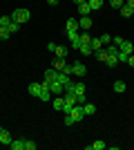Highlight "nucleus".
I'll list each match as a JSON object with an SVG mask.
<instances>
[{
	"instance_id": "obj_1",
	"label": "nucleus",
	"mask_w": 134,
	"mask_h": 150,
	"mask_svg": "<svg viewBox=\"0 0 134 150\" xmlns=\"http://www.w3.org/2000/svg\"><path fill=\"white\" fill-rule=\"evenodd\" d=\"M29 18H32V11H29V9H16L13 16H11V20H13V23H18V25L27 23Z\"/></svg>"
},
{
	"instance_id": "obj_2",
	"label": "nucleus",
	"mask_w": 134,
	"mask_h": 150,
	"mask_svg": "<svg viewBox=\"0 0 134 150\" xmlns=\"http://www.w3.org/2000/svg\"><path fill=\"white\" fill-rule=\"evenodd\" d=\"M69 114H72V119L76 121V123H81V121H83V119H85V112H83V105H78V103H76V105H74V108H72V110H69Z\"/></svg>"
},
{
	"instance_id": "obj_3",
	"label": "nucleus",
	"mask_w": 134,
	"mask_h": 150,
	"mask_svg": "<svg viewBox=\"0 0 134 150\" xmlns=\"http://www.w3.org/2000/svg\"><path fill=\"white\" fill-rule=\"evenodd\" d=\"M63 99H65V110H63V112H69L72 108L76 105V94H74V92H65Z\"/></svg>"
},
{
	"instance_id": "obj_4",
	"label": "nucleus",
	"mask_w": 134,
	"mask_h": 150,
	"mask_svg": "<svg viewBox=\"0 0 134 150\" xmlns=\"http://www.w3.org/2000/svg\"><path fill=\"white\" fill-rule=\"evenodd\" d=\"M92 25H94V23H92L89 16H81V18H78V27H81V31H89Z\"/></svg>"
},
{
	"instance_id": "obj_5",
	"label": "nucleus",
	"mask_w": 134,
	"mask_h": 150,
	"mask_svg": "<svg viewBox=\"0 0 134 150\" xmlns=\"http://www.w3.org/2000/svg\"><path fill=\"white\" fill-rule=\"evenodd\" d=\"M78 34H81V31H67V38H69V43H72L74 50L81 47V38H78Z\"/></svg>"
},
{
	"instance_id": "obj_6",
	"label": "nucleus",
	"mask_w": 134,
	"mask_h": 150,
	"mask_svg": "<svg viewBox=\"0 0 134 150\" xmlns=\"http://www.w3.org/2000/svg\"><path fill=\"white\" fill-rule=\"evenodd\" d=\"M72 69H74L72 74H76V76H85L87 74V67H85L83 63H72Z\"/></svg>"
},
{
	"instance_id": "obj_7",
	"label": "nucleus",
	"mask_w": 134,
	"mask_h": 150,
	"mask_svg": "<svg viewBox=\"0 0 134 150\" xmlns=\"http://www.w3.org/2000/svg\"><path fill=\"white\" fill-rule=\"evenodd\" d=\"M65 31H81L76 18H67V25H65Z\"/></svg>"
},
{
	"instance_id": "obj_8",
	"label": "nucleus",
	"mask_w": 134,
	"mask_h": 150,
	"mask_svg": "<svg viewBox=\"0 0 134 150\" xmlns=\"http://www.w3.org/2000/svg\"><path fill=\"white\" fill-rule=\"evenodd\" d=\"M13 139H11V132L9 130H5V128H2V132H0V144H5V146H9L11 144Z\"/></svg>"
},
{
	"instance_id": "obj_9",
	"label": "nucleus",
	"mask_w": 134,
	"mask_h": 150,
	"mask_svg": "<svg viewBox=\"0 0 134 150\" xmlns=\"http://www.w3.org/2000/svg\"><path fill=\"white\" fill-rule=\"evenodd\" d=\"M49 90H51V94H56V96L65 92V88H63V85H60L58 81H51V83H49Z\"/></svg>"
},
{
	"instance_id": "obj_10",
	"label": "nucleus",
	"mask_w": 134,
	"mask_h": 150,
	"mask_svg": "<svg viewBox=\"0 0 134 150\" xmlns=\"http://www.w3.org/2000/svg\"><path fill=\"white\" fill-rule=\"evenodd\" d=\"M51 67H54V69H58V72H63V69L67 67V61H65V58H54Z\"/></svg>"
},
{
	"instance_id": "obj_11",
	"label": "nucleus",
	"mask_w": 134,
	"mask_h": 150,
	"mask_svg": "<svg viewBox=\"0 0 134 150\" xmlns=\"http://www.w3.org/2000/svg\"><path fill=\"white\" fill-rule=\"evenodd\" d=\"M51 108H54V110H65V99L60 96V94H58L56 99L51 101Z\"/></svg>"
},
{
	"instance_id": "obj_12",
	"label": "nucleus",
	"mask_w": 134,
	"mask_h": 150,
	"mask_svg": "<svg viewBox=\"0 0 134 150\" xmlns=\"http://www.w3.org/2000/svg\"><path fill=\"white\" fill-rule=\"evenodd\" d=\"M83 112H85V117H92V114H96V105L85 101V103H83Z\"/></svg>"
},
{
	"instance_id": "obj_13",
	"label": "nucleus",
	"mask_w": 134,
	"mask_h": 150,
	"mask_svg": "<svg viewBox=\"0 0 134 150\" xmlns=\"http://www.w3.org/2000/svg\"><path fill=\"white\" fill-rule=\"evenodd\" d=\"M11 150H25V139H13L11 144H9Z\"/></svg>"
},
{
	"instance_id": "obj_14",
	"label": "nucleus",
	"mask_w": 134,
	"mask_h": 150,
	"mask_svg": "<svg viewBox=\"0 0 134 150\" xmlns=\"http://www.w3.org/2000/svg\"><path fill=\"white\" fill-rule=\"evenodd\" d=\"M119 50H121V52H125V54H134V45L130 43V40H123Z\"/></svg>"
},
{
	"instance_id": "obj_15",
	"label": "nucleus",
	"mask_w": 134,
	"mask_h": 150,
	"mask_svg": "<svg viewBox=\"0 0 134 150\" xmlns=\"http://www.w3.org/2000/svg\"><path fill=\"white\" fill-rule=\"evenodd\" d=\"M56 79H58V69H54V67H51V69H47V72H45V81H56Z\"/></svg>"
},
{
	"instance_id": "obj_16",
	"label": "nucleus",
	"mask_w": 134,
	"mask_h": 150,
	"mask_svg": "<svg viewBox=\"0 0 134 150\" xmlns=\"http://www.w3.org/2000/svg\"><path fill=\"white\" fill-rule=\"evenodd\" d=\"M78 13H81V16H89V13H92V7H89V2L78 5Z\"/></svg>"
},
{
	"instance_id": "obj_17",
	"label": "nucleus",
	"mask_w": 134,
	"mask_h": 150,
	"mask_svg": "<svg viewBox=\"0 0 134 150\" xmlns=\"http://www.w3.org/2000/svg\"><path fill=\"white\" fill-rule=\"evenodd\" d=\"M89 47H92V50H101V47H103V43H101V38H98V36H92V40H89Z\"/></svg>"
},
{
	"instance_id": "obj_18",
	"label": "nucleus",
	"mask_w": 134,
	"mask_h": 150,
	"mask_svg": "<svg viewBox=\"0 0 134 150\" xmlns=\"http://www.w3.org/2000/svg\"><path fill=\"white\" fill-rule=\"evenodd\" d=\"M94 56H96V61L105 63V58H107V52H105V47H101V50H96V52H94Z\"/></svg>"
},
{
	"instance_id": "obj_19",
	"label": "nucleus",
	"mask_w": 134,
	"mask_h": 150,
	"mask_svg": "<svg viewBox=\"0 0 134 150\" xmlns=\"http://www.w3.org/2000/svg\"><path fill=\"white\" fill-rule=\"evenodd\" d=\"M54 56H56V58H65V56H67V50H65L63 45H56V50H54Z\"/></svg>"
},
{
	"instance_id": "obj_20",
	"label": "nucleus",
	"mask_w": 134,
	"mask_h": 150,
	"mask_svg": "<svg viewBox=\"0 0 134 150\" xmlns=\"http://www.w3.org/2000/svg\"><path fill=\"white\" fill-rule=\"evenodd\" d=\"M29 94L38 99V94H40V83H29Z\"/></svg>"
},
{
	"instance_id": "obj_21",
	"label": "nucleus",
	"mask_w": 134,
	"mask_h": 150,
	"mask_svg": "<svg viewBox=\"0 0 134 150\" xmlns=\"http://www.w3.org/2000/svg\"><path fill=\"white\" fill-rule=\"evenodd\" d=\"M105 65L114 69L116 65H119V58H116V56H112V54H107V58H105Z\"/></svg>"
},
{
	"instance_id": "obj_22",
	"label": "nucleus",
	"mask_w": 134,
	"mask_h": 150,
	"mask_svg": "<svg viewBox=\"0 0 134 150\" xmlns=\"http://www.w3.org/2000/svg\"><path fill=\"white\" fill-rule=\"evenodd\" d=\"M112 88H114V92L123 94V92H125V90H128V85H125V83H123V81H114V85H112Z\"/></svg>"
},
{
	"instance_id": "obj_23",
	"label": "nucleus",
	"mask_w": 134,
	"mask_h": 150,
	"mask_svg": "<svg viewBox=\"0 0 134 150\" xmlns=\"http://www.w3.org/2000/svg\"><path fill=\"white\" fill-rule=\"evenodd\" d=\"M107 148V144H103L101 139H96L94 144H89V150H105Z\"/></svg>"
},
{
	"instance_id": "obj_24",
	"label": "nucleus",
	"mask_w": 134,
	"mask_h": 150,
	"mask_svg": "<svg viewBox=\"0 0 134 150\" xmlns=\"http://www.w3.org/2000/svg\"><path fill=\"white\" fill-rule=\"evenodd\" d=\"M74 94H76V96H85V85L83 83H74Z\"/></svg>"
},
{
	"instance_id": "obj_25",
	"label": "nucleus",
	"mask_w": 134,
	"mask_h": 150,
	"mask_svg": "<svg viewBox=\"0 0 134 150\" xmlns=\"http://www.w3.org/2000/svg\"><path fill=\"white\" fill-rule=\"evenodd\" d=\"M78 38H81V45H89V40H92V36H89L87 31H81V34H78Z\"/></svg>"
},
{
	"instance_id": "obj_26",
	"label": "nucleus",
	"mask_w": 134,
	"mask_h": 150,
	"mask_svg": "<svg viewBox=\"0 0 134 150\" xmlns=\"http://www.w3.org/2000/svg\"><path fill=\"white\" fill-rule=\"evenodd\" d=\"M87 2H89V7H92V11H98L101 5H103V0H87Z\"/></svg>"
},
{
	"instance_id": "obj_27",
	"label": "nucleus",
	"mask_w": 134,
	"mask_h": 150,
	"mask_svg": "<svg viewBox=\"0 0 134 150\" xmlns=\"http://www.w3.org/2000/svg\"><path fill=\"white\" fill-rule=\"evenodd\" d=\"M121 16H125V18H132V7L123 5V7H121Z\"/></svg>"
},
{
	"instance_id": "obj_28",
	"label": "nucleus",
	"mask_w": 134,
	"mask_h": 150,
	"mask_svg": "<svg viewBox=\"0 0 134 150\" xmlns=\"http://www.w3.org/2000/svg\"><path fill=\"white\" fill-rule=\"evenodd\" d=\"M78 52H81V54H85V56H89V54H94V50H92L89 45H81V47H78Z\"/></svg>"
},
{
	"instance_id": "obj_29",
	"label": "nucleus",
	"mask_w": 134,
	"mask_h": 150,
	"mask_svg": "<svg viewBox=\"0 0 134 150\" xmlns=\"http://www.w3.org/2000/svg\"><path fill=\"white\" fill-rule=\"evenodd\" d=\"M7 29H9V34H11V36H13V34H16V31L20 29V25H18V23H13V20H11V23L7 25Z\"/></svg>"
},
{
	"instance_id": "obj_30",
	"label": "nucleus",
	"mask_w": 134,
	"mask_h": 150,
	"mask_svg": "<svg viewBox=\"0 0 134 150\" xmlns=\"http://www.w3.org/2000/svg\"><path fill=\"white\" fill-rule=\"evenodd\" d=\"M98 38H101L103 47H105V45H109V43H112V36H109V34H101V36H98Z\"/></svg>"
},
{
	"instance_id": "obj_31",
	"label": "nucleus",
	"mask_w": 134,
	"mask_h": 150,
	"mask_svg": "<svg viewBox=\"0 0 134 150\" xmlns=\"http://www.w3.org/2000/svg\"><path fill=\"white\" fill-rule=\"evenodd\" d=\"M38 148V144H34L32 139H25V150H36Z\"/></svg>"
},
{
	"instance_id": "obj_32",
	"label": "nucleus",
	"mask_w": 134,
	"mask_h": 150,
	"mask_svg": "<svg viewBox=\"0 0 134 150\" xmlns=\"http://www.w3.org/2000/svg\"><path fill=\"white\" fill-rule=\"evenodd\" d=\"M128 56H130V54H125V52H121V50H119V54H116L119 63H128Z\"/></svg>"
},
{
	"instance_id": "obj_33",
	"label": "nucleus",
	"mask_w": 134,
	"mask_h": 150,
	"mask_svg": "<svg viewBox=\"0 0 134 150\" xmlns=\"http://www.w3.org/2000/svg\"><path fill=\"white\" fill-rule=\"evenodd\" d=\"M109 5L114 7V9H121V7L125 5V0H109Z\"/></svg>"
},
{
	"instance_id": "obj_34",
	"label": "nucleus",
	"mask_w": 134,
	"mask_h": 150,
	"mask_svg": "<svg viewBox=\"0 0 134 150\" xmlns=\"http://www.w3.org/2000/svg\"><path fill=\"white\" fill-rule=\"evenodd\" d=\"M11 23V16H0V27H7Z\"/></svg>"
},
{
	"instance_id": "obj_35",
	"label": "nucleus",
	"mask_w": 134,
	"mask_h": 150,
	"mask_svg": "<svg viewBox=\"0 0 134 150\" xmlns=\"http://www.w3.org/2000/svg\"><path fill=\"white\" fill-rule=\"evenodd\" d=\"M9 36H11V34H9V29H7V27H0V38H2V40H7Z\"/></svg>"
},
{
	"instance_id": "obj_36",
	"label": "nucleus",
	"mask_w": 134,
	"mask_h": 150,
	"mask_svg": "<svg viewBox=\"0 0 134 150\" xmlns=\"http://www.w3.org/2000/svg\"><path fill=\"white\" fill-rule=\"evenodd\" d=\"M123 40H125V38H121V36H112V45H116V47H121Z\"/></svg>"
},
{
	"instance_id": "obj_37",
	"label": "nucleus",
	"mask_w": 134,
	"mask_h": 150,
	"mask_svg": "<svg viewBox=\"0 0 134 150\" xmlns=\"http://www.w3.org/2000/svg\"><path fill=\"white\" fill-rule=\"evenodd\" d=\"M74 123H76V121L72 119V114H69V112H65V125H74Z\"/></svg>"
},
{
	"instance_id": "obj_38",
	"label": "nucleus",
	"mask_w": 134,
	"mask_h": 150,
	"mask_svg": "<svg viewBox=\"0 0 134 150\" xmlns=\"http://www.w3.org/2000/svg\"><path fill=\"white\" fill-rule=\"evenodd\" d=\"M128 65H130V67H134V54H130V56H128Z\"/></svg>"
},
{
	"instance_id": "obj_39",
	"label": "nucleus",
	"mask_w": 134,
	"mask_h": 150,
	"mask_svg": "<svg viewBox=\"0 0 134 150\" xmlns=\"http://www.w3.org/2000/svg\"><path fill=\"white\" fill-rule=\"evenodd\" d=\"M125 5H128V7H132V9H134V0H125Z\"/></svg>"
},
{
	"instance_id": "obj_40",
	"label": "nucleus",
	"mask_w": 134,
	"mask_h": 150,
	"mask_svg": "<svg viewBox=\"0 0 134 150\" xmlns=\"http://www.w3.org/2000/svg\"><path fill=\"white\" fill-rule=\"evenodd\" d=\"M83 2H87V0H74V5H76V7H78V5H83Z\"/></svg>"
},
{
	"instance_id": "obj_41",
	"label": "nucleus",
	"mask_w": 134,
	"mask_h": 150,
	"mask_svg": "<svg viewBox=\"0 0 134 150\" xmlns=\"http://www.w3.org/2000/svg\"><path fill=\"white\" fill-rule=\"evenodd\" d=\"M47 2H49V5L54 7V5H58V2H60V0H47Z\"/></svg>"
},
{
	"instance_id": "obj_42",
	"label": "nucleus",
	"mask_w": 134,
	"mask_h": 150,
	"mask_svg": "<svg viewBox=\"0 0 134 150\" xmlns=\"http://www.w3.org/2000/svg\"><path fill=\"white\" fill-rule=\"evenodd\" d=\"M0 132H2V125H0Z\"/></svg>"
},
{
	"instance_id": "obj_43",
	"label": "nucleus",
	"mask_w": 134,
	"mask_h": 150,
	"mask_svg": "<svg viewBox=\"0 0 134 150\" xmlns=\"http://www.w3.org/2000/svg\"><path fill=\"white\" fill-rule=\"evenodd\" d=\"M132 16H134V9H132Z\"/></svg>"
}]
</instances>
